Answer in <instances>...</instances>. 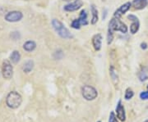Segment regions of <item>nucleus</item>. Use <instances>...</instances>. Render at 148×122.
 I'll return each instance as SVG.
<instances>
[{"mask_svg": "<svg viewBox=\"0 0 148 122\" xmlns=\"http://www.w3.org/2000/svg\"><path fill=\"white\" fill-rule=\"evenodd\" d=\"M21 102H22V98L21 94L16 91H12L7 96L6 104L12 109H16L19 107L21 106Z\"/></svg>", "mask_w": 148, "mask_h": 122, "instance_id": "nucleus-1", "label": "nucleus"}, {"mask_svg": "<svg viewBox=\"0 0 148 122\" xmlns=\"http://www.w3.org/2000/svg\"><path fill=\"white\" fill-rule=\"evenodd\" d=\"M52 26H53L54 30L57 32V34L61 38H63V39H71L73 37L70 31L64 26V24L60 21H58L57 19H53Z\"/></svg>", "mask_w": 148, "mask_h": 122, "instance_id": "nucleus-2", "label": "nucleus"}, {"mask_svg": "<svg viewBox=\"0 0 148 122\" xmlns=\"http://www.w3.org/2000/svg\"><path fill=\"white\" fill-rule=\"evenodd\" d=\"M108 31L113 32V33L114 31H120L123 34H126L127 32V26L119 18L113 17L109 23Z\"/></svg>", "mask_w": 148, "mask_h": 122, "instance_id": "nucleus-3", "label": "nucleus"}, {"mask_svg": "<svg viewBox=\"0 0 148 122\" xmlns=\"http://www.w3.org/2000/svg\"><path fill=\"white\" fill-rule=\"evenodd\" d=\"M82 94L86 100L92 101L98 96V92L94 87L90 85H85L82 89Z\"/></svg>", "mask_w": 148, "mask_h": 122, "instance_id": "nucleus-4", "label": "nucleus"}, {"mask_svg": "<svg viewBox=\"0 0 148 122\" xmlns=\"http://www.w3.org/2000/svg\"><path fill=\"white\" fill-rule=\"evenodd\" d=\"M2 73L4 79L9 80L12 77L13 75V67L11 62L8 60H5L3 62V67H2Z\"/></svg>", "mask_w": 148, "mask_h": 122, "instance_id": "nucleus-5", "label": "nucleus"}, {"mask_svg": "<svg viewBox=\"0 0 148 122\" xmlns=\"http://www.w3.org/2000/svg\"><path fill=\"white\" fill-rule=\"evenodd\" d=\"M23 17V14L19 11H12L6 14L5 20L8 22L20 21Z\"/></svg>", "mask_w": 148, "mask_h": 122, "instance_id": "nucleus-6", "label": "nucleus"}, {"mask_svg": "<svg viewBox=\"0 0 148 122\" xmlns=\"http://www.w3.org/2000/svg\"><path fill=\"white\" fill-rule=\"evenodd\" d=\"M131 7H132V3H130V2L125 3L124 4H123V5L120 6V7L114 12V17L119 18V19L123 15H124L127 11L130 9Z\"/></svg>", "mask_w": 148, "mask_h": 122, "instance_id": "nucleus-7", "label": "nucleus"}, {"mask_svg": "<svg viewBox=\"0 0 148 122\" xmlns=\"http://www.w3.org/2000/svg\"><path fill=\"white\" fill-rule=\"evenodd\" d=\"M83 5L82 0H75L73 2L70 3L66 6H64V9L67 12H74L80 9Z\"/></svg>", "mask_w": 148, "mask_h": 122, "instance_id": "nucleus-8", "label": "nucleus"}, {"mask_svg": "<svg viewBox=\"0 0 148 122\" xmlns=\"http://www.w3.org/2000/svg\"><path fill=\"white\" fill-rule=\"evenodd\" d=\"M92 46L95 51H100L102 46V35L101 34H96L92 37Z\"/></svg>", "mask_w": 148, "mask_h": 122, "instance_id": "nucleus-9", "label": "nucleus"}, {"mask_svg": "<svg viewBox=\"0 0 148 122\" xmlns=\"http://www.w3.org/2000/svg\"><path fill=\"white\" fill-rule=\"evenodd\" d=\"M116 112H117V117L121 121H125L126 120V114L124 111V107L122 105L121 100H119L118 102V105L116 107Z\"/></svg>", "mask_w": 148, "mask_h": 122, "instance_id": "nucleus-10", "label": "nucleus"}, {"mask_svg": "<svg viewBox=\"0 0 148 122\" xmlns=\"http://www.w3.org/2000/svg\"><path fill=\"white\" fill-rule=\"evenodd\" d=\"M148 4V0H133L132 6L136 10L144 9Z\"/></svg>", "mask_w": 148, "mask_h": 122, "instance_id": "nucleus-11", "label": "nucleus"}, {"mask_svg": "<svg viewBox=\"0 0 148 122\" xmlns=\"http://www.w3.org/2000/svg\"><path fill=\"white\" fill-rule=\"evenodd\" d=\"M110 75L111 80L113 82V84L115 85H118L119 84V75L117 72V70L114 68V66H110Z\"/></svg>", "mask_w": 148, "mask_h": 122, "instance_id": "nucleus-12", "label": "nucleus"}, {"mask_svg": "<svg viewBox=\"0 0 148 122\" xmlns=\"http://www.w3.org/2000/svg\"><path fill=\"white\" fill-rule=\"evenodd\" d=\"M90 11H91V14H92V18H91V24L95 25V23H97L98 19H99V16H98V10L95 7V6L94 4L90 6Z\"/></svg>", "mask_w": 148, "mask_h": 122, "instance_id": "nucleus-13", "label": "nucleus"}, {"mask_svg": "<svg viewBox=\"0 0 148 122\" xmlns=\"http://www.w3.org/2000/svg\"><path fill=\"white\" fill-rule=\"evenodd\" d=\"M36 42L32 41V40L27 41L23 44V48L27 52H32L33 50L36 49Z\"/></svg>", "mask_w": 148, "mask_h": 122, "instance_id": "nucleus-14", "label": "nucleus"}, {"mask_svg": "<svg viewBox=\"0 0 148 122\" xmlns=\"http://www.w3.org/2000/svg\"><path fill=\"white\" fill-rule=\"evenodd\" d=\"M34 68V62L32 60H28L25 63L23 64V66H22V70L25 72V73H30L32 70Z\"/></svg>", "mask_w": 148, "mask_h": 122, "instance_id": "nucleus-15", "label": "nucleus"}, {"mask_svg": "<svg viewBox=\"0 0 148 122\" xmlns=\"http://www.w3.org/2000/svg\"><path fill=\"white\" fill-rule=\"evenodd\" d=\"M80 23L82 26H86L88 24V21H87V13L86 11L82 10L80 12L79 17H78Z\"/></svg>", "mask_w": 148, "mask_h": 122, "instance_id": "nucleus-16", "label": "nucleus"}, {"mask_svg": "<svg viewBox=\"0 0 148 122\" xmlns=\"http://www.w3.org/2000/svg\"><path fill=\"white\" fill-rule=\"evenodd\" d=\"M10 59L12 63H17V62H19V61L21 59V54L18 51L15 50L10 55Z\"/></svg>", "mask_w": 148, "mask_h": 122, "instance_id": "nucleus-17", "label": "nucleus"}, {"mask_svg": "<svg viewBox=\"0 0 148 122\" xmlns=\"http://www.w3.org/2000/svg\"><path fill=\"white\" fill-rule=\"evenodd\" d=\"M139 28H140V22L138 20L137 21H132V23L130 26V32L132 35H135L137 32L139 30Z\"/></svg>", "mask_w": 148, "mask_h": 122, "instance_id": "nucleus-18", "label": "nucleus"}, {"mask_svg": "<svg viewBox=\"0 0 148 122\" xmlns=\"http://www.w3.org/2000/svg\"><path fill=\"white\" fill-rule=\"evenodd\" d=\"M138 77L141 81H145L148 79V73L146 69H143L142 71L139 72V75H138Z\"/></svg>", "mask_w": 148, "mask_h": 122, "instance_id": "nucleus-19", "label": "nucleus"}, {"mask_svg": "<svg viewBox=\"0 0 148 122\" xmlns=\"http://www.w3.org/2000/svg\"><path fill=\"white\" fill-rule=\"evenodd\" d=\"M71 26L73 27V29H76V30H79L81 26H82V25H81V23H80L79 20H78V18L77 19H75L72 22V24H71Z\"/></svg>", "mask_w": 148, "mask_h": 122, "instance_id": "nucleus-20", "label": "nucleus"}, {"mask_svg": "<svg viewBox=\"0 0 148 122\" xmlns=\"http://www.w3.org/2000/svg\"><path fill=\"white\" fill-rule=\"evenodd\" d=\"M134 95V93H133V91L131 89H127V90L125 92V99L126 100H129V99H131L132 97Z\"/></svg>", "mask_w": 148, "mask_h": 122, "instance_id": "nucleus-21", "label": "nucleus"}, {"mask_svg": "<svg viewBox=\"0 0 148 122\" xmlns=\"http://www.w3.org/2000/svg\"><path fill=\"white\" fill-rule=\"evenodd\" d=\"M140 98L143 100H147L148 99V91H145V92H142L140 94Z\"/></svg>", "mask_w": 148, "mask_h": 122, "instance_id": "nucleus-22", "label": "nucleus"}, {"mask_svg": "<svg viewBox=\"0 0 148 122\" xmlns=\"http://www.w3.org/2000/svg\"><path fill=\"white\" fill-rule=\"evenodd\" d=\"M109 122H118L117 121L116 117H115V115H114V112H111L110 113Z\"/></svg>", "mask_w": 148, "mask_h": 122, "instance_id": "nucleus-23", "label": "nucleus"}, {"mask_svg": "<svg viewBox=\"0 0 148 122\" xmlns=\"http://www.w3.org/2000/svg\"><path fill=\"white\" fill-rule=\"evenodd\" d=\"M127 19H129L130 21H137V20H138V17H137L136 16H134V15H128V16H127Z\"/></svg>", "mask_w": 148, "mask_h": 122, "instance_id": "nucleus-24", "label": "nucleus"}, {"mask_svg": "<svg viewBox=\"0 0 148 122\" xmlns=\"http://www.w3.org/2000/svg\"><path fill=\"white\" fill-rule=\"evenodd\" d=\"M147 48H148V45L147 43L143 42L141 43V48H142V49H143V50H146Z\"/></svg>", "mask_w": 148, "mask_h": 122, "instance_id": "nucleus-25", "label": "nucleus"}, {"mask_svg": "<svg viewBox=\"0 0 148 122\" xmlns=\"http://www.w3.org/2000/svg\"><path fill=\"white\" fill-rule=\"evenodd\" d=\"M63 1H65V2H69V1H72V0H63Z\"/></svg>", "mask_w": 148, "mask_h": 122, "instance_id": "nucleus-26", "label": "nucleus"}, {"mask_svg": "<svg viewBox=\"0 0 148 122\" xmlns=\"http://www.w3.org/2000/svg\"><path fill=\"white\" fill-rule=\"evenodd\" d=\"M145 122H148V121H145Z\"/></svg>", "mask_w": 148, "mask_h": 122, "instance_id": "nucleus-27", "label": "nucleus"}, {"mask_svg": "<svg viewBox=\"0 0 148 122\" xmlns=\"http://www.w3.org/2000/svg\"><path fill=\"white\" fill-rule=\"evenodd\" d=\"M147 89H148V85H147Z\"/></svg>", "mask_w": 148, "mask_h": 122, "instance_id": "nucleus-28", "label": "nucleus"}, {"mask_svg": "<svg viewBox=\"0 0 148 122\" xmlns=\"http://www.w3.org/2000/svg\"><path fill=\"white\" fill-rule=\"evenodd\" d=\"M99 122H101V121H99Z\"/></svg>", "mask_w": 148, "mask_h": 122, "instance_id": "nucleus-29", "label": "nucleus"}]
</instances>
